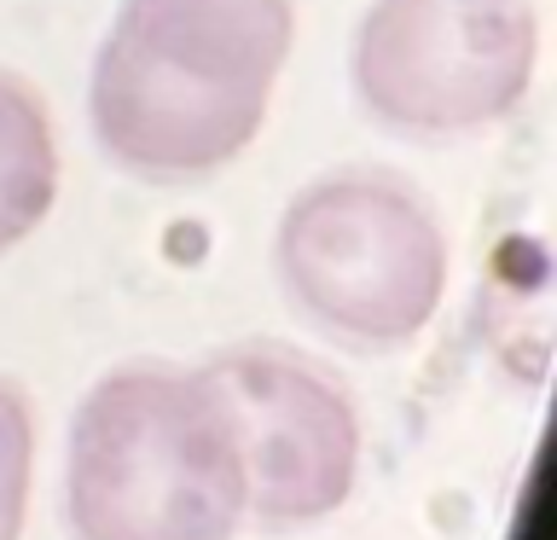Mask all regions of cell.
Wrapping results in <instances>:
<instances>
[{
    "label": "cell",
    "mask_w": 557,
    "mask_h": 540,
    "mask_svg": "<svg viewBox=\"0 0 557 540\" xmlns=\"http://www.w3.org/2000/svg\"><path fill=\"white\" fill-rule=\"evenodd\" d=\"M116 35L191 76L273 94L290 59V0H116Z\"/></svg>",
    "instance_id": "8992f818"
},
{
    "label": "cell",
    "mask_w": 557,
    "mask_h": 540,
    "mask_svg": "<svg viewBox=\"0 0 557 540\" xmlns=\"http://www.w3.org/2000/svg\"><path fill=\"white\" fill-rule=\"evenodd\" d=\"M268 99L273 94H256V87L191 76L111 29V41L94 59L87 116H94L99 146L122 169L146 181H198L244 157V146L261 134Z\"/></svg>",
    "instance_id": "5b68a950"
},
{
    "label": "cell",
    "mask_w": 557,
    "mask_h": 540,
    "mask_svg": "<svg viewBox=\"0 0 557 540\" xmlns=\"http://www.w3.org/2000/svg\"><path fill=\"white\" fill-rule=\"evenodd\" d=\"M233 418L244 517L261 529H308L355 494L360 413L337 378L296 348L238 343L203 366Z\"/></svg>",
    "instance_id": "277c9868"
},
{
    "label": "cell",
    "mask_w": 557,
    "mask_h": 540,
    "mask_svg": "<svg viewBox=\"0 0 557 540\" xmlns=\"http://www.w3.org/2000/svg\"><path fill=\"white\" fill-rule=\"evenodd\" d=\"M534 59L529 0H372L355 29V94L400 134L453 139L511 116Z\"/></svg>",
    "instance_id": "3957f363"
},
{
    "label": "cell",
    "mask_w": 557,
    "mask_h": 540,
    "mask_svg": "<svg viewBox=\"0 0 557 540\" xmlns=\"http://www.w3.org/2000/svg\"><path fill=\"white\" fill-rule=\"evenodd\" d=\"M29 482H35V418L29 401L12 383H0V540L24 535Z\"/></svg>",
    "instance_id": "ba28073f"
},
{
    "label": "cell",
    "mask_w": 557,
    "mask_h": 540,
    "mask_svg": "<svg viewBox=\"0 0 557 540\" xmlns=\"http://www.w3.org/2000/svg\"><path fill=\"white\" fill-rule=\"evenodd\" d=\"M76 540H233L244 470L215 383L122 366L82 395L64 470Z\"/></svg>",
    "instance_id": "6da1fadb"
},
{
    "label": "cell",
    "mask_w": 557,
    "mask_h": 540,
    "mask_svg": "<svg viewBox=\"0 0 557 540\" xmlns=\"http://www.w3.org/2000/svg\"><path fill=\"white\" fill-rule=\"evenodd\" d=\"M59 198V139L29 82L0 70V250L24 244Z\"/></svg>",
    "instance_id": "52a82bcc"
},
{
    "label": "cell",
    "mask_w": 557,
    "mask_h": 540,
    "mask_svg": "<svg viewBox=\"0 0 557 540\" xmlns=\"http://www.w3.org/2000/svg\"><path fill=\"white\" fill-rule=\"evenodd\" d=\"M273 261L290 303L348 348L412 343L447 291L442 221L383 169L308 181L278 216Z\"/></svg>",
    "instance_id": "7a4b0ae2"
}]
</instances>
